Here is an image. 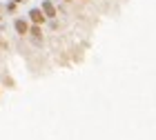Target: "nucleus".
I'll list each match as a JSON object with an SVG mask.
<instances>
[{"instance_id":"1","label":"nucleus","mask_w":156,"mask_h":140,"mask_svg":"<svg viewBox=\"0 0 156 140\" xmlns=\"http://www.w3.org/2000/svg\"><path fill=\"white\" fill-rule=\"evenodd\" d=\"M27 20H29L31 25H38V27H42L45 22H49V20H47V16L42 13V9H40V7H31V9L27 11Z\"/></svg>"},{"instance_id":"2","label":"nucleus","mask_w":156,"mask_h":140,"mask_svg":"<svg viewBox=\"0 0 156 140\" xmlns=\"http://www.w3.org/2000/svg\"><path fill=\"white\" fill-rule=\"evenodd\" d=\"M29 29H31V22L27 18H13V31H16L20 38L29 36Z\"/></svg>"},{"instance_id":"3","label":"nucleus","mask_w":156,"mask_h":140,"mask_svg":"<svg viewBox=\"0 0 156 140\" xmlns=\"http://www.w3.org/2000/svg\"><path fill=\"white\" fill-rule=\"evenodd\" d=\"M40 9H42V13L47 16L49 22L58 18V7H56V5L51 2V0H42V2H40Z\"/></svg>"},{"instance_id":"4","label":"nucleus","mask_w":156,"mask_h":140,"mask_svg":"<svg viewBox=\"0 0 156 140\" xmlns=\"http://www.w3.org/2000/svg\"><path fill=\"white\" fill-rule=\"evenodd\" d=\"M29 38H31V43L36 45V47H40L42 43H45V31H42V27L31 25V29H29Z\"/></svg>"},{"instance_id":"5","label":"nucleus","mask_w":156,"mask_h":140,"mask_svg":"<svg viewBox=\"0 0 156 140\" xmlns=\"http://www.w3.org/2000/svg\"><path fill=\"white\" fill-rule=\"evenodd\" d=\"M0 87H7V89H16V80L11 78L9 71H2V76H0Z\"/></svg>"},{"instance_id":"6","label":"nucleus","mask_w":156,"mask_h":140,"mask_svg":"<svg viewBox=\"0 0 156 140\" xmlns=\"http://www.w3.org/2000/svg\"><path fill=\"white\" fill-rule=\"evenodd\" d=\"M5 11H7V13H11V16H13V13L18 11V5L13 2V0H7V2H5Z\"/></svg>"},{"instance_id":"7","label":"nucleus","mask_w":156,"mask_h":140,"mask_svg":"<svg viewBox=\"0 0 156 140\" xmlns=\"http://www.w3.org/2000/svg\"><path fill=\"white\" fill-rule=\"evenodd\" d=\"M13 2H16V5H20V2H25V0H13Z\"/></svg>"},{"instance_id":"8","label":"nucleus","mask_w":156,"mask_h":140,"mask_svg":"<svg viewBox=\"0 0 156 140\" xmlns=\"http://www.w3.org/2000/svg\"><path fill=\"white\" fill-rule=\"evenodd\" d=\"M0 22H2V13H0Z\"/></svg>"},{"instance_id":"9","label":"nucleus","mask_w":156,"mask_h":140,"mask_svg":"<svg viewBox=\"0 0 156 140\" xmlns=\"http://www.w3.org/2000/svg\"><path fill=\"white\" fill-rule=\"evenodd\" d=\"M62 2H72V0H62Z\"/></svg>"},{"instance_id":"10","label":"nucleus","mask_w":156,"mask_h":140,"mask_svg":"<svg viewBox=\"0 0 156 140\" xmlns=\"http://www.w3.org/2000/svg\"><path fill=\"white\" fill-rule=\"evenodd\" d=\"M0 96H2V87H0Z\"/></svg>"},{"instance_id":"11","label":"nucleus","mask_w":156,"mask_h":140,"mask_svg":"<svg viewBox=\"0 0 156 140\" xmlns=\"http://www.w3.org/2000/svg\"><path fill=\"white\" fill-rule=\"evenodd\" d=\"M0 47H2V40H0Z\"/></svg>"},{"instance_id":"12","label":"nucleus","mask_w":156,"mask_h":140,"mask_svg":"<svg viewBox=\"0 0 156 140\" xmlns=\"http://www.w3.org/2000/svg\"><path fill=\"white\" fill-rule=\"evenodd\" d=\"M83 2H87V0H83Z\"/></svg>"}]
</instances>
